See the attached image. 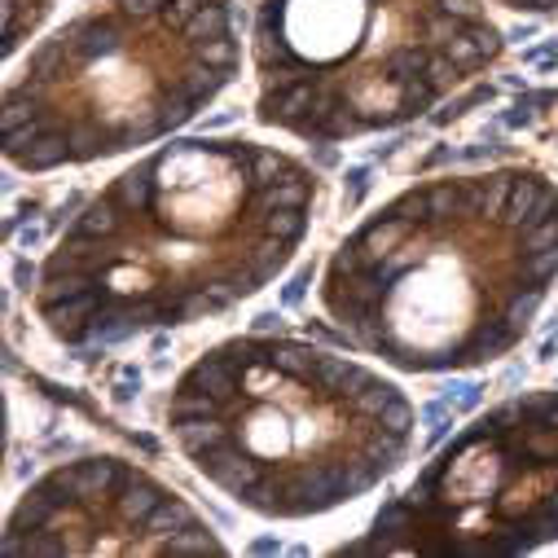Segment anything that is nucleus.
I'll return each mask as SVG.
<instances>
[{
	"mask_svg": "<svg viewBox=\"0 0 558 558\" xmlns=\"http://www.w3.org/2000/svg\"><path fill=\"white\" fill-rule=\"evenodd\" d=\"M501 10H514V14H549L558 10V0H497Z\"/></svg>",
	"mask_w": 558,
	"mask_h": 558,
	"instance_id": "obj_9",
	"label": "nucleus"
},
{
	"mask_svg": "<svg viewBox=\"0 0 558 558\" xmlns=\"http://www.w3.org/2000/svg\"><path fill=\"white\" fill-rule=\"evenodd\" d=\"M0 549L10 558L80 554H229L216 527L163 480L128 458H75L45 471L14 501Z\"/></svg>",
	"mask_w": 558,
	"mask_h": 558,
	"instance_id": "obj_7",
	"label": "nucleus"
},
{
	"mask_svg": "<svg viewBox=\"0 0 558 558\" xmlns=\"http://www.w3.org/2000/svg\"><path fill=\"white\" fill-rule=\"evenodd\" d=\"M238 71L233 0H101L5 80V163L45 177L168 142Z\"/></svg>",
	"mask_w": 558,
	"mask_h": 558,
	"instance_id": "obj_4",
	"label": "nucleus"
},
{
	"mask_svg": "<svg viewBox=\"0 0 558 558\" xmlns=\"http://www.w3.org/2000/svg\"><path fill=\"white\" fill-rule=\"evenodd\" d=\"M554 541L558 387H536L471 417L339 554L514 558Z\"/></svg>",
	"mask_w": 558,
	"mask_h": 558,
	"instance_id": "obj_6",
	"label": "nucleus"
},
{
	"mask_svg": "<svg viewBox=\"0 0 558 558\" xmlns=\"http://www.w3.org/2000/svg\"><path fill=\"white\" fill-rule=\"evenodd\" d=\"M558 282V185L523 163L417 181L374 207L326 259L317 304L400 374L510 356Z\"/></svg>",
	"mask_w": 558,
	"mask_h": 558,
	"instance_id": "obj_2",
	"label": "nucleus"
},
{
	"mask_svg": "<svg viewBox=\"0 0 558 558\" xmlns=\"http://www.w3.org/2000/svg\"><path fill=\"white\" fill-rule=\"evenodd\" d=\"M322 198L317 172L251 136H177L114 172L36 272V317L106 348L238 308L282 277Z\"/></svg>",
	"mask_w": 558,
	"mask_h": 558,
	"instance_id": "obj_1",
	"label": "nucleus"
},
{
	"mask_svg": "<svg viewBox=\"0 0 558 558\" xmlns=\"http://www.w3.org/2000/svg\"><path fill=\"white\" fill-rule=\"evenodd\" d=\"M53 0H5V58L23 49V40L49 19Z\"/></svg>",
	"mask_w": 558,
	"mask_h": 558,
	"instance_id": "obj_8",
	"label": "nucleus"
},
{
	"mask_svg": "<svg viewBox=\"0 0 558 558\" xmlns=\"http://www.w3.org/2000/svg\"><path fill=\"white\" fill-rule=\"evenodd\" d=\"M168 436L233 506L295 523L383 488L413 453L417 409L400 383L287 335L207 348L168 396Z\"/></svg>",
	"mask_w": 558,
	"mask_h": 558,
	"instance_id": "obj_3",
	"label": "nucleus"
},
{
	"mask_svg": "<svg viewBox=\"0 0 558 558\" xmlns=\"http://www.w3.org/2000/svg\"><path fill=\"white\" fill-rule=\"evenodd\" d=\"M501 53L484 0H259L255 119L308 146L361 142L423 119Z\"/></svg>",
	"mask_w": 558,
	"mask_h": 558,
	"instance_id": "obj_5",
	"label": "nucleus"
}]
</instances>
